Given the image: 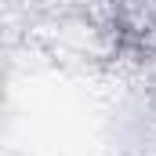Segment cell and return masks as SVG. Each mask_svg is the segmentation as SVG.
I'll use <instances>...</instances> for the list:
<instances>
[{
	"label": "cell",
	"mask_w": 156,
	"mask_h": 156,
	"mask_svg": "<svg viewBox=\"0 0 156 156\" xmlns=\"http://www.w3.org/2000/svg\"><path fill=\"white\" fill-rule=\"evenodd\" d=\"M113 26L134 51L156 58V0H109Z\"/></svg>",
	"instance_id": "cell-1"
}]
</instances>
